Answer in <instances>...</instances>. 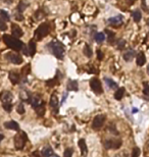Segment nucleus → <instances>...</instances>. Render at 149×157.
<instances>
[{"instance_id":"nucleus-33","label":"nucleus","mask_w":149,"mask_h":157,"mask_svg":"<svg viewBox=\"0 0 149 157\" xmlns=\"http://www.w3.org/2000/svg\"><path fill=\"white\" fill-rule=\"evenodd\" d=\"M73 153H74V150L72 148H66L63 152V157H72Z\"/></svg>"},{"instance_id":"nucleus-17","label":"nucleus","mask_w":149,"mask_h":157,"mask_svg":"<svg viewBox=\"0 0 149 157\" xmlns=\"http://www.w3.org/2000/svg\"><path fill=\"white\" fill-rule=\"evenodd\" d=\"M79 147H80V150H81L82 156L85 157L87 155V153H88V148H87L86 141H85L84 139H81L79 141Z\"/></svg>"},{"instance_id":"nucleus-34","label":"nucleus","mask_w":149,"mask_h":157,"mask_svg":"<svg viewBox=\"0 0 149 157\" xmlns=\"http://www.w3.org/2000/svg\"><path fill=\"white\" fill-rule=\"evenodd\" d=\"M3 108H4V110L5 111H7V112H11V110H12V104L9 102V103H3Z\"/></svg>"},{"instance_id":"nucleus-19","label":"nucleus","mask_w":149,"mask_h":157,"mask_svg":"<svg viewBox=\"0 0 149 157\" xmlns=\"http://www.w3.org/2000/svg\"><path fill=\"white\" fill-rule=\"evenodd\" d=\"M78 89H79V85H78V82L77 81H68V91H78Z\"/></svg>"},{"instance_id":"nucleus-39","label":"nucleus","mask_w":149,"mask_h":157,"mask_svg":"<svg viewBox=\"0 0 149 157\" xmlns=\"http://www.w3.org/2000/svg\"><path fill=\"white\" fill-rule=\"evenodd\" d=\"M29 70H30V65L28 64V65H27L26 68H23V70H22V71H23V75H26V76L28 75V73H30V71H29Z\"/></svg>"},{"instance_id":"nucleus-20","label":"nucleus","mask_w":149,"mask_h":157,"mask_svg":"<svg viewBox=\"0 0 149 157\" xmlns=\"http://www.w3.org/2000/svg\"><path fill=\"white\" fill-rule=\"evenodd\" d=\"M137 64H138L139 66H142L145 64L146 62V57H145V54H144L143 52H140L138 55H137Z\"/></svg>"},{"instance_id":"nucleus-14","label":"nucleus","mask_w":149,"mask_h":157,"mask_svg":"<svg viewBox=\"0 0 149 157\" xmlns=\"http://www.w3.org/2000/svg\"><path fill=\"white\" fill-rule=\"evenodd\" d=\"M4 128L8 129V130H12V131H20L19 124L15 122V121H13L4 122Z\"/></svg>"},{"instance_id":"nucleus-43","label":"nucleus","mask_w":149,"mask_h":157,"mask_svg":"<svg viewBox=\"0 0 149 157\" xmlns=\"http://www.w3.org/2000/svg\"><path fill=\"white\" fill-rule=\"evenodd\" d=\"M137 111H138V110H137L136 108H134V109H133V112H137Z\"/></svg>"},{"instance_id":"nucleus-1","label":"nucleus","mask_w":149,"mask_h":157,"mask_svg":"<svg viewBox=\"0 0 149 157\" xmlns=\"http://www.w3.org/2000/svg\"><path fill=\"white\" fill-rule=\"evenodd\" d=\"M3 41L8 47L15 50V51H20V50H22L23 47H24V43H23L20 39L15 38V37H13V36L3 35Z\"/></svg>"},{"instance_id":"nucleus-30","label":"nucleus","mask_w":149,"mask_h":157,"mask_svg":"<svg viewBox=\"0 0 149 157\" xmlns=\"http://www.w3.org/2000/svg\"><path fill=\"white\" fill-rule=\"evenodd\" d=\"M27 3L26 2H24V1H20V3H19V5H17V10H19V12H24V10L27 8Z\"/></svg>"},{"instance_id":"nucleus-5","label":"nucleus","mask_w":149,"mask_h":157,"mask_svg":"<svg viewBox=\"0 0 149 157\" xmlns=\"http://www.w3.org/2000/svg\"><path fill=\"white\" fill-rule=\"evenodd\" d=\"M105 119H106V116L104 114H98L94 117L93 122H92V128L94 130H100V129L103 126L105 122Z\"/></svg>"},{"instance_id":"nucleus-32","label":"nucleus","mask_w":149,"mask_h":157,"mask_svg":"<svg viewBox=\"0 0 149 157\" xmlns=\"http://www.w3.org/2000/svg\"><path fill=\"white\" fill-rule=\"evenodd\" d=\"M36 110H37V114L38 115H40V116H43V115H44V113H45V103H43V104L41 105L40 107H38Z\"/></svg>"},{"instance_id":"nucleus-2","label":"nucleus","mask_w":149,"mask_h":157,"mask_svg":"<svg viewBox=\"0 0 149 157\" xmlns=\"http://www.w3.org/2000/svg\"><path fill=\"white\" fill-rule=\"evenodd\" d=\"M48 47H49L50 51L52 52V54H53L56 58H58V59L63 58V56H65V47H63L61 42H59V41H57V40H54L48 45Z\"/></svg>"},{"instance_id":"nucleus-28","label":"nucleus","mask_w":149,"mask_h":157,"mask_svg":"<svg viewBox=\"0 0 149 157\" xmlns=\"http://www.w3.org/2000/svg\"><path fill=\"white\" fill-rule=\"evenodd\" d=\"M105 40V36L103 33H97L95 35V41L97 43H102Z\"/></svg>"},{"instance_id":"nucleus-15","label":"nucleus","mask_w":149,"mask_h":157,"mask_svg":"<svg viewBox=\"0 0 149 157\" xmlns=\"http://www.w3.org/2000/svg\"><path fill=\"white\" fill-rule=\"evenodd\" d=\"M32 96H33V95H31V93H30L28 90H26V89L22 90V91H20V99H22L23 101H25V102H30Z\"/></svg>"},{"instance_id":"nucleus-12","label":"nucleus","mask_w":149,"mask_h":157,"mask_svg":"<svg viewBox=\"0 0 149 157\" xmlns=\"http://www.w3.org/2000/svg\"><path fill=\"white\" fill-rule=\"evenodd\" d=\"M0 99L3 103H9L12 100V94L9 91H3L0 94Z\"/></svg>"},{"instance_id":"nucleus-25","label":"nucleus","mask_w":149,"mask_h":157,"mask_svg":"<svg viewBox=\"0 0 149 157\" xmlns=\"http://www.w3.org/2000/svg\"><path fill=\"white\" fill-rule=\"evenodd\" d=\"M132 17H133L134 22L139 23L140 20H141V17H142V15H141V12H140L139 10H135V11H133V12H132Z\"/></svg>"},{"instance_id":"nucleus-46","label":"nucleus","mask_w":149,"mask_h":157,"mask_svg":"<svg viewBox=\"0 0 149 157\" xmlns=\"http://www.w3.org/2000/svg\"><path fill=\"white\" fill-rule=\"evenodd\" d=\"M148 26H149V20H148Z\"/></svg>"},{"instance_id":"nucleus-22","label":"nucleus","mask_w":149,"mask_h":157,"mask_svg":"<svg viewBox=\"0 0 149 157\" xmlns=\"http://www.w3.org/2000/svg\"><path fill=\"white\" fill-rule=\"evenodd\" d=\"M135 54H136V53H135L134 50H129V51H127L123 55V57L126 61H131L135 57Z\"/></svg>"},{"instance_id":"nucleus-3","label":"nucleus","mask_w":149,"mask_h":157,"mask_svg":"<svg viewBox=\"0 0 149 157\" xmlns=\"http://www.w3.org/2000/svg\"><path fill=\"white\" fill-rule=\"evenodd\" d=\"M15 147L17 150H22L26 145L27 141H28V137H27V134L25 132H20L17 136L15 137Z\"/></svg>"},{"instance_id":"nucleus-21","label":"nucleus","mask_w":149,"mask_h":157,"mask_svg":"<svg viewBox=\"0 0 149 157\" xmlns=\"http://www.w3.org/2000/svg\"><path fill=\"white\" fill-rule=\"evenodd\" d=\"M29 55L30 56H34L36 53V43L34 40H31L29 42Z\"/></svg>"},{"instance_id":"nucleus-45","label":"nucleus","mask_w":149,"mask_h":157,"mask_svg":"<svg viewBox=\"0 0 149 157\" xmlns=\"http://www.w3.org/2000/svg\"><path fill=\"white\" fill-rule=\"evenodd\" d=\"M52 157H59L58 155H52Z\"/></svg>"},{"instance_id":"nucleus-4","label":"nucleus","mask_w":149,"mask_h":157,"mask_svg":"<svg viewBox=\"0 0 149 157\" xmlns=\"http://www.w3.org/2000/svg\"><path fill=\"white\" fill-rule=\"evenodd\" d=\"M49 33H50V28L48 26V24L43 23V24H41L40 26L37 28V30H36L35 38L37 39V40H42V39L44 38V37H46Z\"/></svg>"},{"instance_id":"nucleus-35","label":"nucleus","mask_w":149,"mask_h":157,"mask_svg":"<svg viewBox=\"0 0 149 157\" xmlns=\"http://www.w3.org/2000/svg\"><path fill=\"white\" fill-rule=\"evenodd\" d=\"M7 30V26H6V23L4 22V20H2V18H0V31L4 32Z\"/></svg>"},{"instance_id":"nucleus-6","label":"nucleus","mask_w":149,"mask_h":157,"mask_svg":"<svg viewBox=\"0 0 149 157\" xmlns=\"http://www.w3.org/2000/svg\"><path fill=\"white\" fill-rule=\"evenodd\" d=\"M90 87L92 89V91L96 94H102L103 93V89H102V85L101 82L98 80L97 78H93L90 81Z\"/></svg>"},{"instance_id":"nucleus-31","label":"nucleus","mask_w":149,"mask_h":157,"mask_svg":"<svg viewBox=\"0 0 149 157\" xmlns=\"http://www.w3.org/2000/svg\"><path fill=\"white\" fill-rule=\"evenodd\" d=\"M0 17H1L2 20H10V17H9V15H8L7 12H6L5 10H2V9H0Z\"/></svg>"},{"instance_id":"nucleus-16","label":"nucleus","mask_w":149,"mask_h":157,"mask_svg":"<svg viewBox=\"0 0 149 157\" xmlns=\"http://www.w3.org/2000/svg\"><path fill=\"white\" fill-rule=\"evenodd\" d=\"M9 80L13 85L19 84L20 81V76L19 73H15V71H10L9 73Z\"/></svg>"},{"instance_id":"nucleus-10","label":"nucleus","mask_w":149,"mask_h":157,"mask_svg":"<svg viewBox=\"0 0 149 157\" xmlns=\"http://www.w3.org/2000/svg\"><path fill=\"white\" fill-rule=\"evenodd\" d=\"M50 107L52 108L54 113H57L58 112V106H59V102H58V98L56 96V93H53L51 95V98H50V102H49Z\"/></svg>"},{"instance_id":"nucleus-13","label":"nucleus","mask_w":149,"mask_h":157,"mask_svg":"<svg viewBox=\"0 0 149 157\" xmlns=\"http://www.w3.org/2000/svg\"><path fill=\"white\" fill-rule=\"evenodd\" d=\"M11 33H12L13 37L20 38V37L23 36V30L20 29V26H17V24H12L11 25Z\"/></svg>"},{"instance_id":"nucleus-37","label":"nucleus","mask_w":149,"mask_h":157,"mask_svg":"<svg viewBox=\"0 0 149 157\" xmlns=\"http://www.w3.org/2000/svg\"><path fill=\"white\" fill-rule=\"evenodd\" d=\"M140 155V149L138 147H135V148H133V151H132V156L131 157H139Z\"/></svg>"},{"instance_id":"nucleus-7","label":"nucleus","mask_w":149,"mask_h":157,"mask_svg":"<svg viewBox=\"0 0 149 157\" xmlns=\"http://www.w3.org/2000/svg\"><path fill=\"white\" fill-rule=\"evenodd\" d=\"M5 58L13 64H20L23 62V57L15 52H8L5 55Z\"/></svg>"},{"instance_id":"nucleus-9","label":"nucleus","mask_w":149,"mask_h":157,"mask_svg":"<svg viewBox=\"0 0 149 157\" xmlns=\"http://www.w3.org/2000/svg\"><path fill=\"white\" fill-rule=\"evenodd\" d=\"M107 24L111 27H116V28L120 27L123 25V17L120 15H116V17L108 18V20H107Z\"/></svg>"},{"instance_id":"nucleus-38","label":"nucleus","mask_w":149,"mask_h":157,"mask_svg":"<svg viewBox=\"0 0 149 157\" xmlns=\"http://www.w3.org/2000/svg\"><path fill=\"white\" fill-rule=\"evenodd\" d=\"M126 46V41L125 40H118V49H120V50H121L123 49L124 47Z\"/></svg>"},{"instance_id":"nucleus-27","label":"nucleus","mask_w":149,"mask_h":157,"mask_svg":"<svg viewBox=\"0 0 149 157\" xmlns=\"http://www.w3.org/2000/svg\"><path fill=\"white\" fill-rule=\"evenodd\" d=\"M105 33L107 34V40H108L109 43H112L114 41V37H116V34L113 32L109 31V30H105Z\"/></svg>"},{"instance_id":"nucleus-26","label":"nucleus","mask_w":149,"mask_h":157,"mask_svg":"<svg viewBox=\"0 0 149 157\" xmlns=\"http://www.w3.org/2000/svg\"><path fill=\"white\" fill-rule=\"evenodd\" d=\"M84 54L86 55V57H88V58H90L91 56H92V49L90 48V46L88 45V44H86L84 47Z\"/></svg>"},{"instance_id":"nucleus-36","label":"nucleus","mask_w":149,"mask_h":157,"mask_svg":"<svg viewBox=\"0 0 149 157\" xmlns=\"http://www.w3.org/2000/svg\"><path fill=\"white\" fill-rule=\"evenodd\" d=\"M17 111L19 114H24L25 113V106L23 103H20L19 105H17Z\"/></svg>"},{"instance_id":"nucleus-18","label":"nucleus","mask_w":149,"mask_h":157,"mask_svg":"<svg viewBox=\"0 0 149 157\" xmlns=\"http://www.w3.org/2000/svg\"><path fill=\"white\" fill-rule=\"evenodd\" d=\"M41 154H42L43 157H50L53 155V150L50 146H45L41 151Z\"/></svg>"},{"instance_id":"nucleus-42","label":"nucleus","mask_w":149,"mask_h":157,"mask_svg":"<svg viewBox=\"0 0 149 157\" xmlns=\"http://www.w3.org/2000/svg\"><path fill=\"white\" fill-rule=\"evenodd\" d=\"M4 139V136L2 135V134H0V143H1V141Z\"/></svg>"},{"instance_id":"nucleus-44","label":"nucleus","mask_w":149,"mask_h":157,"mask_svg":"<svg viewBox=\"0 0 149 157\" xmlns=\"http://www.w3.org/2000/svg\"><path fill=\"white\" fill-rule=\"evenodd\" d=\"M147 73H148V75H149V64H148V66H147Z\"/></svg>"},{"instance_id":"nucleus-11","label":"nucleus","mask_w":149,"mask_h":157,"mask_svg":"<svg viewBox=\"0 0 149 157\" xmlns=\"http://www.w3.org/2000/svg\"><path fill=\"white\" fill-rule=\"evenodd\" d=\"M43 103H44V102H43V101L41 100L40 97L36 96V95H33V96H32L31 100H30V104L32 105V107H33L34 109H37V108L40 107V106L42 105Z\"/></svg>"},{"instance_id":"nucleus-8","label":"nucleus","mask_w":149,"mask_h":157,"mask_svg":"<svg viewBox=\"0 0 149 157\" xmlns=\"http://www.w3.org/2000/svg\"><path fill=\"white\" fill-rule=\"evenodd\" d=\"M121 146V140L109 139L104 142V147L106 149H118Z\"/></svg>"},{"instance_id":"nucleus-23","label":"nucleus","mask_w":149,"mask_h":157,"mask_svg":"<svg viewBox=\"0 0 149 157\" xmlns=\"http://www.w3.org/2000/svg\"><path fill=\"white\" fill-rule=\"evenodd\" d=\"M125 95V88L121 87V88H118V90H116V92L114 93V98L116 99V100H121V98Z\"/></svg>"},{"instance_id":"nucleus-41","label":"nucleus","mask_w":149,"mask_h":157,"mask_svg":"<svg viewBox=\"0 0 149 157\" xmlns=\"http://www.w3.org/2000/svg\"><path fill=\"white\" fill-rule=\"evenodd\" d=\"M135 1H136V0H126V2H127L128 4H130V5H131V4L134 3Z\"/></svg>"},{"instance_id":"nucleus-40","label":"nucleus","mask_w":149,"mask_h":157,"mask_svg":"<svg viewBox=\"0 0 149 157\" xmlns=\"http://www.w3.org/2000/svg\"><path fill=\"white\" fill-rule=\"evenodd\" d=\"M97 58L99 59V60H102L103 59V52L101 50H97Z\"/></svg>"},{"instance_id":"nucleus-29","label":"nucleus","mask_w":149,"mask_h":157,"mask_svg":"<svg viewBox=\"0 0 149 157\" xmlns=\"http://www.w3.org/2000/svg\"><path fill=\"white\" fill-rule=\"evenodd\" d=\"M143 94H144V98L149 100V85L147 84V83H145V84H144Z\"/></svg>"},{"instance_id":"nucleus-24","label":"nucleus","mask_w":149,"mask_h":157,"mask_svg":"<svg viewBox=\"0 0 149 157\" xmlns=\"http://www.w3.org/2000/svg\"><path fill=\"white\" fill-rule=\"evenodd\" d=\"M104 81H105V83L107 84V86L110 88V89H116V88H118V84H116V82H113L111 78H104Z\"/></svg>"}]
</instances>
